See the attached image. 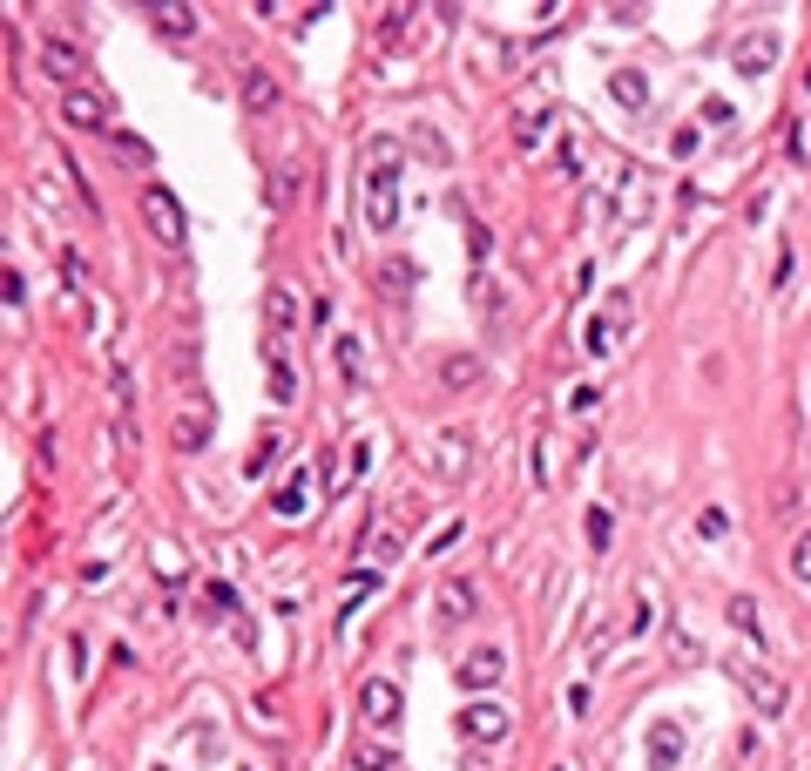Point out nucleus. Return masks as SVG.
Masks as SVG:
<instances>
[{
  "label": "nucleus",
  "instance_id": "nucleus-1",
  "mask_svg": "<svg viewBox=\"0 0 811 771\" xmlns=\"http://www.w3.org/2000/svg\"><path fill=\"white\" fill-rule=\"evenodd\" d=\"M399 170H406V149L392 136H372V149H365V224L372 230L399 224Z\"/></svg>",
  "mask_w": 811,
  "mask_h": 771
},
{
  "label": "nucleus",
  "instance_id": "nucleus-2",
  "mask_svg": "<svg viewBox=\"0 0 811 771\" xmlns=\"http://www.w3.org/2000/svg\"><path fill=\"white\" fill-rule=\"evenodd\" d=\"M142 217H149V230L163 237L169 251H183V244H190V217H183V203H176V190H163V183H149V190H142Z\"/></svg>",
  "mask_w": 811,
  "mask_h": 771
},
{
  "label": "nucleus",
  "instance_id": "nucleus-3",
  "mask_svg": "<svg viewBox=\"0 0 811 771\" xmlns=\"http://www.w3.org/2000/svg\"><path fill=\"white\" fill-rule=\"evenodd\" d=\"M778 55H784V34H771V28H751V34L730 41V68H737V75H771Z\"/></svg>",
  "mask_w": 811,
  "mask_h": 771
},
{
  "label": "nucleus",
  "instance_id": "nucleus-4",
  "mask_svg": "<svg viewBox=\"0 0 811 771\" xmlns=\"http://www.w3.org/2000/svg\"><path fill=\"white\" fill-rule=\"evenodd\" d=\"M61 115H68V129H82V136H102L109 129V102H102V88H61Z\"/></svg>",
  "mask_w": 811,
  "mask_h": 771
},
{
  "label": "nucleus",
  "instance_id": "nucleus-5",
  "mask_svg": "<svg viewBox=\"0 0 811 771\" xmlns=\"http://www.w3.org/2000/svg\"><path fill=\"white\" fill-rule=\"evenodd\" d=\"M399 711H406V697H399L392 677H365V684H359V717H365V724L386 731V724H399Z\"/></svg>",
  "mask_w": 811,
  "mask_h": 771
},
{
  "label": "nucleus",
  "instance_id": "nucleus-6",
  "mask_svg": "<svg viewBox=\"0 0 811 771\" xmlns=\"http://www.w3.org/2000/svg\"><path fill=\"white\" fill-rule=\"evenodd\" d=\"M507 724H514V717H507L501 704H487V697H480V704H467V711H460V738H467V744H501Z\"/></svg>",
  "mask_w": 811,
  "mask_h": 771
},
{
  "label": "nucleus",
  "instance_id": "nucleus-7",
  "mask_svg": "<svg viewBox=\"0 0 811 771\" xmlns=\"http://www.w3.org/2000/svg\"><path fill=\"white\" fill-rule=\"evenodd\" d=\"M501 677H507V650H494V643H480V650L460 657V684L467 690H494Z\"/></svg>",
  "mask_w": 811,
  "mask_h": 771
},
{
  "label": "nucleus",
  "instance_id": "nucleus-8",
  "mask_svg": "<svg viewBox=\"0 0 811 771\" xmlns=\"http://www.w3.org/2000/svg\"><path fill=\"white\" fill-rule=\"evenodd\" d=\"M737 684H744V697H751L764 717H784V704H791V697H784V684L771 677V670H757V663H744V670H737Z\"/></svg>",
  "mask_w": 811,
  "mask_h": 771
},
{
  "label": "nucleus",
  "instance_id": "nucleus-9",
  "mask_svg": "<svg viewBox=\"0 0 811 771\" xmlns=\"http://www.w3.org/2000/svg\"><path fill=\"white\" fill-rule=\"evenodd\" d=\"M41 68H48V75H55V82H82V48H75V41H68V34H48V41H41Z\"/></svg>",
  "mask_w": 811,
  "mask_h": 771
},
{
  "label": "nucleus",
  "instance_id": "nucleus-10",
  "mask_svg": "<svg viewBox=\"0 0 811 771\" xmlns=\"http://www.w3.org/2000/svg\"><path fill=\"white\" fill-rule=\"evenodd\" d=\"M264 318H271V345H284L291 332H298V298H291V285H271V298H264Z\"/></svg>",
  "mask_w": 811,
  "mask_h": 771
},
{
  "label": "nucleus",
  "instance_id": "nucleus-11",
  "mask_svg": "<svg viewBox=\"0 0 811 771\" xmlns=\"http://www.w3.org/2000/svg\"><path fill=\"white\" fill-rule=\"evenodd\" d=\"M683 744H690V738H683V724H656V731H649V751H643L649 771H670L676 758H683Z\"/></svg>",
  "mask_w": 811,
  "mask_h": 771
},
{
  "label": "nucleus",
  "instance_id": "nucleus-12",
  "mask_svg": "<svg viewBox=\"0 0 811 771\" xmlns=\"http://www.w3.org/2000/svg\"><path fill=\"white\" fill-rule=\"evenodd\" d=\"M609 102L629 109V115H643L649 109V82L636 75V68H616V75H609Z\"/></svg>",
  "mask_w": 811,
  "mask_h": 771
},
{
  "label": "nucleus",
  "instance_id": "nucleus-13",
  "mask_svg": "<svg viewBox=\"0 0 811 771\" xmlns=\"http://www.w3.org/2000/svg\"><path fill=\"white\" fill-rule=\"evenodd\" d=\"M467 460H474V447H467V440H460V433H440V440H433V474H467Z\"/></svg>",
  "mask_w": 811,
  "mask_h": 771
},
{
  "label": "nucleus",
  "instance_id": "nucleus-14",
  "mask_svg": "<svg viewBox=\"0 0 811 771\" xmlns=\"http://www.w3.org/2000/svg\"><path fill=\"white\" fill-rule=\"evenodd\" d=\"M149 28L169 34V41H183V34H196V7H169V0H156V7H149Z\"/></svg>",
  "mask_w": 811,
  "mask_h": 771
},
{
  "label": "nucleus",
  "instance_id": "nucleus-15",
  "mask_svg": "<svg viewBox=\"0 0 811 771\" xmlns=\"http://www.w3.org/2000/svg\"><path fill=\"white\" fill-rule=\"evenodd\" d=\"M244 109L251 115L278 109V75H271V68H251V75H244Z\"/></svg>",
  "mask_w": 811,
  "mask_h": 771
},
{
  "label": "nucleus",
  "instance_id": "nucleus-16",
  "mask_svg": "<svg viewBox=\"0 0 811 771\" xmlns=\"http://www.w3.org/2000/svg\"><path fill=\"white\" fill-rule=\"evenodd\" d=\"M271 508H278L284 521H291V514L305 521V508H311V474H305V467H298V474H291V481H284L278 494H271Z\"/></svg>",
  "mask_w": 811,
  "mask_h": 771
},
{
  "label": "nucleus",
  "instance_id": "nucleus-17",
  "mask_svg": "<svg viewBox=\"0 0 811 771\" xmlns=\"http://www.w3.org/2000/svg\"><path fill=\"white\" fill-rule=\"evenodd\" d=\"M460 616H474V582L447 575V582H440V623H460Z\"/></svg>",
  "mask_w": 811,
  "mask_h": 771
},
{
  "label": "nucleus",
  "instance_id": "nucleus-18",
  "mask_svg": "<svg viewBox=\"0 0 811 771\" xmlns=\"http://www.w3.org/2000/svg\"><path fill=\"white\" fill-rule=\"evenodd\" d=\"M271 400L278 406L298 400V372H291V359H284V345H271Z\"/></svg>",
  "mask_w": 811,
  "mask_h": 771
},
{
  "label": "nucleus",
  "instance_id": "nucleus-19",
  "mask_svg": "<svg viewBox=\"0 0 811 771\" xmlns=\"http://www.w3.org/2000/svg\"><path fill=\"white\" fill-rule=\"evenodd\" d=\"M109 143H115V156H122V163H129V170H149V163H156V149L142 143L136 129H115Z\"/></svg>",
  "mask_w": 811,
  "mask_h": 771
},
{
  "label": "nucleus",
  "instance_id": "nucleus-20",
  "mask_svg": "<svg viewBox=\"0 0 811 771\" xmlns=\"http://www.w3.org/2000/svg\"><path fill=\"white\" fill-rule=\"evenodd\" d=\"M379 582H386L379 569H359V582H352V596H345V616H338V629H352V609H359L365 596H379Z\"/></svg>",
  "mask_w": 811,
  "mask_h": 771
},
{
  "label": "nucleus",
  "instance_id": "nucleus-21",
  "mask_svg": "<svg viewBox=\"0 0 811 771\" xmlns=\"http://www.w3.org/2000/svg\"><path fill=\"white\" fill-rule=\"evenodd\" d=\"M730 623H737V636L764 643V629H757V602H751V596H730Z\"/></svg>",
  "mask_w": 811,
  "mask_h": 771
},
{
  "label": "nucleus",
  "instance_id": "nucleus-22",
  "mask_svg": "<svg viewBox=\"0 0 811 771\" xmlns=\"http://www.w3.org/2000/svg\"><path fill=\"white\" fill-rule=\"evenodd\" d=\"M210 440V413H183L176 420V447H203Z\"/></svg>",
  "mask_w": 811,
  "mask_h": 771
},
{
  "label": "nucleus",
  "instance_id": "nucleus-23",
  "mask_svg": "<svg viewBox=\"0 0 811 771\" xmlns=\"http://www.w3.org/2000/svg\"><path fill=\"white\" fill-rule=\"evenodd\" d=\"M352 771H392V744H359L352 751Z\"/></svg>",
  "mask_w": 811,
  "mask_h": 771
},
{
  "label": "nucleus",
  "instance_id": "nucleus-24",
  "mask_svg": "<svg viewBox=\"0 0 811 771\" xmlns=\"http://www.w3.org/2000/svg\"><path fill=\"white\" fill-rule=\"evenodd\" d=\"M379 285H386V298H406V291H413V264H399V257H392L386 271H379Z\"/></svg>",
  "mask_w": 811,
  "mask_h": 771
},
{
  "label": "nucleus",
  "instance_id": "nucleus-25",
  "mask_svg": "<svg viewBox=\"0 0 811 771\" xmlns=\"http://www.w3.org/2000/svg\"><path fill=\"white\" fill-rule=\"evenodd\" d=\"M541 129H548V109H521V115H514V136H521V143H534Z\"/></svg>",
  "mask_w": 811,
  "mask_h": 771
},
{
  "label": "nucleus",
  "instance_id": "nucleus-26",
  "mask_svg": "<svg viewBox=\"0 0 811 771\" xmlns=\"http://www.w3.org/2000/svg\"><path fill=\"white\" fill-rule=\"evenodd\" d=\"M697 149H703V136H697V129H690V122H683V129H676V136H670V156H676V163H690Z\"/></svg>",
  "mask_w": 811,
  "mask_h": 771
},
{
  "label": "nucleus",
  "instance_id": "nucleus-27",
  "mask_svg": "<svg viewBox=\"0 0 811 771\" xmlns=\"http://www.w3.org/2000/svg\"><path fill=\"white\" fill-rule=\"evenodd\" d=\"M791 575H798V582H811V528L791 542Z\"/></svg>",
  "mask_w": 811,
  "mask_h": 771
},
{
  "label": "nucleus",
  "instance_id": "nucleus-28",
  "mask_svg": "<svg viewBox=\"0 0 811 771\" xmlns=\"http://www.w3.org/2000/svg\"><path fill=\"white\" fill-rule=\"evenodd\" d=\"M271 454H278V433H264V440H257V454H251V467H244V474H271Z\"/></svg>",
  "mask_w": 811,
  "mask_h": 771
},
{
  "label": "nucleus",
  "instance_id": "nucleus-29",
  "mask_svg": "<svg viewBox=\"0 0 811 771\" xmlns=\"http://www.w3.org/2000/svg\"><path fill=\"white\" fill-rule=\"evenodd\" d=\"M724 528H730V521H724V508H703V514H697V535H703V542H717Z\"/></svg>",
  "mask_w": 811,
  "mask_h": 771
},
{
  "label": "nucleus",
  "instance_id": "nucleus-30",
  "mask_svg": "<svg viewBox=\"0 0 811 771\" xmlns=\"http://www.w3.org/2000/svg\"><path fill=\"white\" fill-rule=\"evenodd\" d=\"M440 379H447V386H474V379H480V366H474V359H453V366L440 372Z\"/></svg>",
  "mask_w": 811,
  "mask_h": 771
},
{
  "label": "nucleus",
  "instance_id": "nucleus-31",
  "mask_svg": "<svg viewBox=\"0 0 811 771\" xmlns=\"http://www.w3.org/2000/svg\"><path fill=\"white\" fill-rule=\"evenodd\" d=\"M609 345H616V325H609V318H595V325H588V352H609Z\"/></svg>",
  "mask_w": 811,
  "mask_h": 771
},
{
  "label": "nucleus",
  "instance_id": "nucleus-32",
  "mask_svg": "<svg viewBox=\"0 0 811 771\" xmlns=\"http://www.w3.org/2000/svg\"><path fill=\"white\" fill-rule=\"evenodd\" d=\"M588 542L609 548V508H588Z\"/></svg>",
  "mask_w": 811,
  "mask_h": 771
},
{
  "label": "nucleus",
  "instance_id": "nucleus-33",
  "mask_svg": "<svg viewBox=\"0 0 811 771\" xmlns=\"http://www.w3.org/2000/svg\"><path fill=\"white\" fill-rule=\"evenodd\" d=\"M791 271H798V257H791V244H784V251H778V264H771V285H791Z\"/></svg>",
  "mask_w": 811,
  "mask_h": 771
},
{
  "label": "nucleus",
  "instance_id": "nucleus-34",
  "mask_svg": "<svg viewBox=\"0 0 811 771\" xmlns=\"http://www.w3.org/2000/svg\"><path fill=\"white\" fill-rule=\"evenodd\" d=\"M703 122H737V109H730L724 95H710V102H703Z\"/></svg>",
  "mask_w": 811,
  "mask_h": 771
},
{
  "label": "nucleus",
  "instance_id": "nucleus-35",
  "mask_svg": "<svg viewBox=\"0 0 811 771\" xmlns=\"http://www.w3.org/2000/svg\"><path fill=\"white\" fill-rule=\"evenodd\" d=\"M156 771H163V765H156Z\"/></svg>",
  "mask_w": 811,
  "mask_h": 771
}]
</instances>
